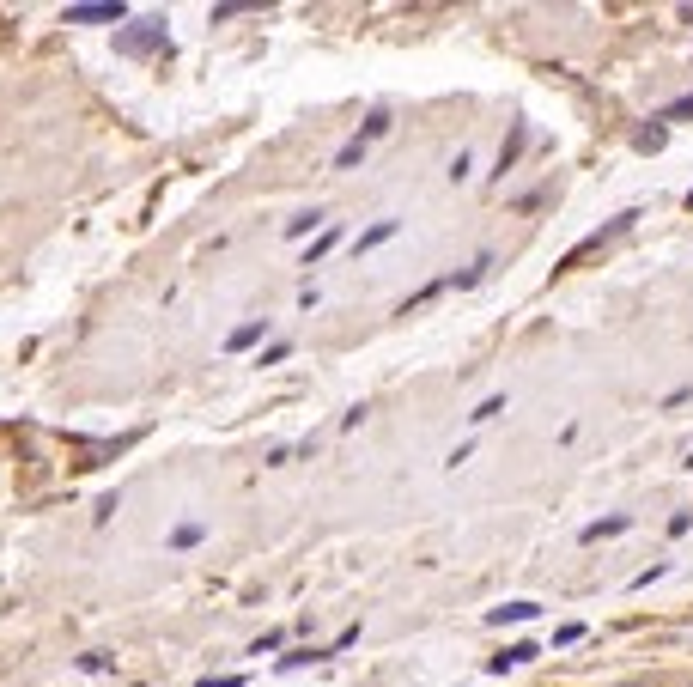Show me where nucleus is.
Instances as JSON below:
<instances>
[{"instance_id":"nucleus-1","label":"nucleus","mask_w":693,"mask_h":687,"mask_svg":"<svg viewBox=\"0 0 693 687\" xmlns=\"http://www.w3.org/2000/svg\"><path fill=\"white\" fill-rule=\"evenodd\" d=\"M116 49H122V55H159V49H171V31H165L159 19H146V25L116 31Z\"/></svg>"},{"instance_id":"nucleus-2","label":"nucleus","mask_w":693,"mask_h":687,"mask_svg":"<svg viewBox=\"0 0 693 687\" xmlns=\"http://www.w3.org/2000/svg\"><path fill=\"white\" fill-rule=\"evenodd\" d=\"M122 0H92V7H67V25H122Z\"/></svg>"},{"instance_id":"nucleus-3","label":"nucleus","mask_w":693,"mask_h":687,"mask_svg":"<svg viewBox=\"0 0 693 687\" xmlns=\"http://www.w3.org/2000/svg\"><path fill=\"white\" fill-rule=\"evenodd\" d=\"M542 608L535 602H505V608H493V627H505V621H535Z\"/></svg>"},{"instance_id":"nucleus-4","label":"nucleus","mask_w":693,"mask_h":687,"mask_svg":"<svg viewBox=\"0 0 693 687\" xmlns=\"http://www.w3.org/2000/svg\"><path fill=\"white\" fill-rule=\"evenodd\" d=\"M365 152H371V146H365V140H359V134H353V140H347V146H341V152H335V171H353V165H359V159H365Z\"/></svg>"},{"instance_id":"nucleus-5","label":"nucleus","mask_w":693,"mask_h":687,"mask_svg":"<svg viewBox=\"0 0 693 687\" xmlns=\"http://www.w3.org/2000/svg\"><path fill=\"white\" fill-rule=\"evenodd\" d=\"M262 335H268V317H262V323H244V329H231V341H225V347L238 353V347H250V341H262Z\"/></svg>"},{"instance_id":"nucleus-6","label":"nucleus","mask_w":693,"mask_h":687,"mask_svg":"<svg viewBox=\"0 0 693 687\" xmlns=\"http://www.w3.org/2000/svg\"><path fill=\"white\" fill-rule=\"evenodd\" d=\"M535 657V645H511L505 657H493V675H505V669H517V663H529Z\"/></svg>"},{"instance_id":"nucleus-7","label":"nucleus","mask_w":693,"mask_h":687,"mask_svg":"<svg viewBox=\"0 0 693 687\" xmlns=\"http://www.w3.org/2000/svg\"><path fill=\"white\" fill-rule=\"evenodd\" d=\"M383 238H396V219H377V225H371V232L359 238V250H377Z\"/></svg>"},{"instance_id":"nucleus-8","label":"nucleus","mask_w":693,"mask_h":687,"mask_svg":"<svg viewBox=\"0 0 693 687\" xmlns=\"http://www.w3.org/2000/svg\"><path fill=\"white\" fill-rule=\"evenodd\" d=\"M377 134H390V116H383V110H377V116H371V122H365V128H359V140H365V146H371V140H377Z\"/></svg>"},{"instance_id":"nucleus-9","label":"nucleus","mask_w":693,"mask_h":687,"mask_svg":"<svg viewBox=\"0 0 693 687\" xmlns=\"http://www.w3.org/2000/svg\"><path fill=\"white\" fill-rule=\"evenodd\" d=\"M311 225H323V213H317V207H311V213H298V219L286 225V232H292V238H304V232H311Z\"/></svg>"},{"instance_id":"nucleus-10","label":"nucleus","mask_w":693,"mask_h":687,"mask_svg":"<svg viewBox=\"0 0 693 687\" xmlns=\"http://www.w3.org/2000/svg\"><path fill=\"white\" fill-rule=\"evenodd\" d=\"M195 687H238V675H213V681H195Z\"/></svg>"},{"instance_id":"nucleus-11","label":"nucleus","mask_w":693,"mask_h":687,"mask_svg":"<svg viewBox=\"0 0 693 687\" xmlns=\"http://www.w3.org/2000/svg\"><path fill=\"white\" fill-rule=\"evenodd\" d=\"M669 116H693V98H681V104H675V110H669Z\"/></svg>"}]
</instances>
